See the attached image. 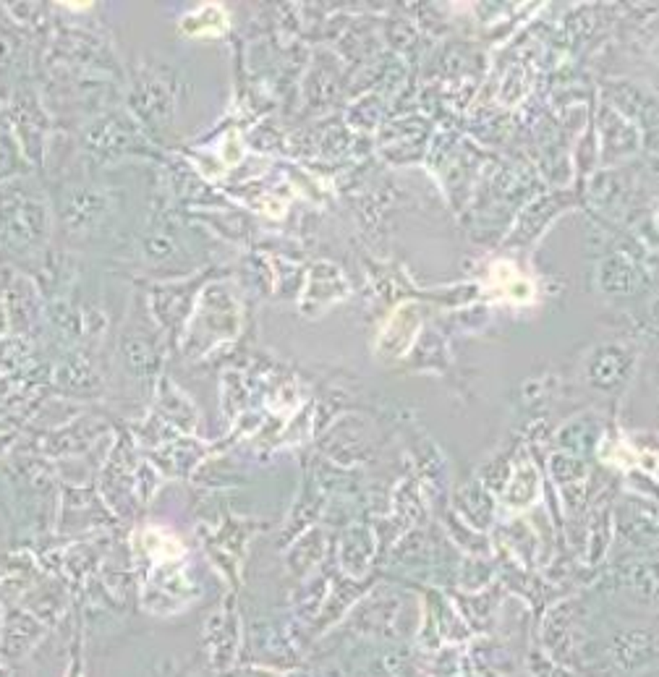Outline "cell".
Listing matches in <instances>:
<instances>
[{"mask_svg":"<svg viewBox=\"0 0 659 677\" xmlns=\"http://www.w3.org/2000/svg\"><path fill=\"white\" fill-rule=\"evenodd\" d=\"M228 29V16L217 3L199 6L196 11L181 19V32L189 37H220Z\"/></svg>","mask_w":659,"mask_h":677,"instance_id":"1","label":"cell"},{"mask_svg":"<svg viewBox=\"0 0 659 677\" xmlns=\"http://www.w3.org/2000/svg\"><path fill=\"white\" fill-rule=\"evenodd\" d=\"M492 282L498 285L500 293H505L513 301L526 303L534 296V288H531L529 280L523 278L513 264H508V262H500V264L492 267Z\"/></svg>","mask_w":659,"mask_h":677,"instance_id":"2","label":"cell"}]
</instances>
